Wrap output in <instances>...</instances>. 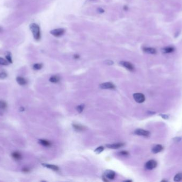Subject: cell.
<instances>
[{
  "mask_svg": "<svg viewBox=\"0 0 182 182\" xmlns=\"http://www.w3.org/2000/svg\"><path fill=\"white\" fill-rule=\"evenodd\" d=\"M31 31L33 34V35L35 40L36 41H39L41 39V30L40 27L37 24L35 23H32L29 25Z\"/></svg>",
  "mask_w": 182,
  "mask_h": 182,
  "instance_id": "1",
  "label": "cell"
},
{
  "mask_svg": "<svg viewBox=\"0 0 182 182\" xmlns=\"http://www.w3.org/2000/svg\"><path fill=\"white\" fill-rule=\"evenodd\" d=\"M65 32V29L63 28H57L53 29L50 31V34L56 37H60L63 35Z\"/></svg>",
  "mask_w": 182,
  "mask_h": 182,
  "instance_id": "2",
  "label": "cell"
},
{
  "mask_svg": "<svg viewBox=\"0 0 182 182\" xmlns=\"http://www.w3.org/2000/svg\"><path fill=\"white\" fill-rule=\"evenodd\" d=\"M133 97L135 100L139 103H142L145 101V96L143 94L141 93H136L133 95Z\"/></svg>",
  "mask_w": 182,
  "mask_h": 182,
  "instance_id": "3",
  "label": "cell"
},
{
  "mask_svg": "<svg viewBox=\"0 0 182 182\" xmlns=\"http://www.w3.org/2000/svg\"><path fill=\"white\" fill-rule=\"evenodd\" d=\"M120 64L130 71H133L134 70V66L133 65L128 62L121 61L120 62Z\"/></svg>",
  "mask_w": 182,
  "mask_h": 182,
  "instance_id": "4",
  "label": "cell"
},
{
  "mask_svg": "<svg viewBox=\"0 0 182 182\" xmlns=\"http://www.w3.org/2000/svg\"><path fill=\"white\" fill-rule=\"evenodd\" d=\"M157 166V162L153 160H151L147 162L145 164V168L147 169L152 170Z\"/></svg>",
  "mask_w": 182,
  "mask_h": 182,
  "instance_id": "5",
  "label": "cell"
},
{
  "mask_svg": "<svg viewBox=\"0 0 182 182\" xmlns=\"http://www.w3.org/2000/svg\"><path fill=\"white\" fill-rule=\"evenodd\" d=\"M135 134L137 135L142 136H144V137H149L150 135V133L149 131L144 130V129H136L135 131Z\"/></svg>",
  "mask_w": 182,
  "mask_h": 182,
  "instance_id": "6",
  "label": "cell"
},
{
  "mask_svg": "<svg viewBox=\"0 0 182 182\" xmlns=\"http://www.w3.org/2000/svg\"><path fill=\"white\" fill-rule=\"evenodd\" d=\"M100 88L101 89H115V86L112 83L105 82L101 84Z\"/></svg>",
  "mask_w": 182,
  "mask_h": 182,
  "instance_id": "7",
  "label": "cell"
},
{
  "mask_svg": "<svg viewBox=\"0 0 182 182\" xmlns=\"http://www.w3.org/2000/svg\"><path fill=\"white\" fill-rule=\"evenodd\" d=\"M142 50L145 53H149V54H152V55L156 54L157 52L156 49L154 48H152V47H144L142 48Z\"/></svg>",
  "mask_w": 182,
  "mask_h": 182,
  "instance_id": "8",
  "label": "cell"
},
{
  "mask_svg": "<svg viewBox=\"0 0 182 182\" xmlns=\"http://www.w3.org/2000/svg\"><path fill=\"white\" fill-rule=\"evenodd\" d=\"M105 175L108 179H114L116 176V174L114 171L110 170H107L105 171Z\"/></svg>",
  "mask_w": 182,
  "mask_h": 182,
  "instance_id": "9",
  "label": "cell"
},
{
  "mask_svg": "<svg viewBox=\"0 0 182 182\" xmlns=\"http://www.w3.org/2000/svg\"><path fill=\"white\" fill-rule=\"evenodd\" d=\"M124 145V143H115L112 144H108L107 145V147L109 149H118L120 147H122Z\"/></svg>",
  "mask_w": 182,
  "mask_h": 182,
  "instance_id": "10",
  "label": "cell"
},
{
  "mask_svg": "<svg viewBox=\"0 0 182 182\" xmlns=\"http://www.w3.org/2000/svg\"><path fill=\"white\" fill-rule=\"evenodd\" d=\"M174 51H175L174 47L171 46L166 47L162 49V51L164 53H170L173 52Z\"/></svg>",
  "mask_w": 182,
  "mask_h": 182,
  "instance_id": "11",
  "label": "cell"
},
{
  "mask_svg": "<svg viewBox=\"0 0 182 182\" xmlns=\"http://www.w3.org/2000/svg\"><path fill=\"white\" fill-rule=\"evenodd\" d=\"M11 156L14 160L16 161H19L21 160L22 156L21 154L18 152H14L12 153Z\"/></svg>",
  "mask_w": 182,
  "mask_h": 182,
  "instance_id": "12",
  "label": "cell"
},
{
  "mask_svg": "<svg viewBox=\"0 0 182 182\" xmlns=\"http://www.w3.org/2000/svg\"><path fill=\"white\" fill-rule=\"evenodd\" d=\"M16 81L18 82V84L21 86L25 85L27 82V80L25 79V78L21 76H18L16 78Z\"/></svg>",
  "mask_w": 182,
  "mask_h": 182,
  "instance_id": "13",
  "label": "cell"
},
{
  "mask_svg": "<svg viewBox=\"0 0 182 182\" xmlns=\"http://www.w3.org/2000/svg\"><path fill=\"white\" fill-rule=\"evenodd\" d=\"M42 166H43L44 167H46V168H47L51 169H52L53 170H55V171H58V170H59V167L58 166H55V165H53L43 164Z\"/></svg>",
  "mask_w": 182,
  "mask_h": 182,
  "instance_id": "14",
  "label": "cell"
},
{
  "mask_svg": "<svg viewBox=\"0 0 182 182\" xmlns=\"http://www.w3.org/2000/svg\"><path fill=\"white\" fill-rule=\"evenodd\" d=\"M162 150H163V147L161 145H157L152 149V152H153V153H158L159 152L162 151Z\"/></svg>",
  "mask_w": 182,
  "mask_h": 182,
  "instance_id": "15",
  "label": "cell"
},
{
  "mask_svg": "<svg viewBox=\"0 0 182 182\" xmlns=\"http://www.w3.org/2000/svg\"><path fill=\"white\" fill-rule=\"evenodd\" d=\"M39 143H40L41 145H42L43 146H46V147H49V146H50L51 145V143L50 141H48L46 140H44V139H40L39 140Z\"/></svg>",
  "mask_w": 182,
  "mask_h": 182,
  "instance_id": "16",
  "label": "cell"
},
{
  "mask_svg": "<svg viewBox=\"0 0 182 182\" xmlns=\"http://www.w3.org/2000/svg\"><path fill=\"white\" fill-rule=\"evenodd\" d=\"M60 81V77L57 75H54L50 78V81L53 83H57Z\"/></svg>",
  "mask_w": 182,
  "mask_h": 182,
  "instance_id": "17",
  "label": "cell"
},
{
  "mask_svg": "<svg viewBox=\"0 0 182 182\" xmlns=\"http://www.w3.org/2000/svg\"><path fill=\"white\" fill-rule=\"evenodd\" d=\"M174 180L175 181H180L182 180V173H178L176 174L174 177Z\"/></svg>",
  "mask_w": 182,
  "mask_h": 182,
  "instance_id": "18",
  "label": "cell"
},
{
  "mask_svg": "<svg viewBox=\"0 0 182 182\" xmlns=\"http://www.w3.org/2000/svg\"><path fill=\"white\" fill-rule=\"evenodd\" d=\"M73 127L76 130H78V131H81V130H83L84 129H85L84 127H83L82 126H81L80 125H77V124H74L73 125Z\"/></svg>",
  "mask_w": 182,
  "mask_h": 182,
  "instance_id": "19",
  "label": "cell"
},
{
  "mask_svg": "<svg viewBox=\"0 0 182 182\" xmlns=\"http://www.w3.org/2000/svg\"><path fill=\"white\" fill-rule=\"evenodd\" d=\"M42 67H43V64H40V63L35 64L33 65V68L35 70H41Z\"/></svg>",
  "mask_w": 182,
  "mask_h": 182,
  "instance_id": "20",
  "label": "cell"
},
{
  "mask_svg": "<svg viewBox=\"0 0 182 182\" xmlns=\"http://www.w3.org/2000/svg\"><path fill=\"white\" fill-rule=\"evenodd\" d=\"M9 62L7 60L5 59L0 57V65H4L7 66L9 65Z\"/></svg>",
  "mask_w": 182,
  "mask_h": 182,
  "instance_id": "21",
  "label": "cell"
},
{
  "mask_svg": "<svg viewBox=\"0 0 182 182\" xmlns=\"http://www.w3.org/2000/svg\"><path fill=\"white\" fill-rule=\"evenodd\" d=\"M6 58H7V60L8 61V62L9 63H12V57H11V53L10 52H8L7 55H6Z\"/></svg>",
  "mask_w": 182,
  "mask_h": 182,
  "instance_id": "22",
  "label": "cell"
},
{
  "mask_svg": "<svg viewBox=\"0 0 182 182\" xmlns=\"http://www.w3.org/2000/svg\"><path fill=\"white\" fill-rule=\"evenodd\" d=\"M7 104L3 101H0V109H4L7 107Z\"/></svg>",
  "mask_w": 182,
  "mask_h": 182,
  "instance_id": "23",
  "label": "cell"
},
{
  "mask_svg": "<svg viewBox=\"0 0 182 182\" xmlns=\"http://www.w3.org/2000/svg\"><path fill=\"white\" fill-rule=\"evenodd\" d=\"M104 150V147L103 146H100L95 150V152L96 153H100L101 152Z\"/></svg>",
  "mask_w": 182,
  "mask_h": 182,
  "instance_id": "24",
  "label": "cell"
},
{
  "mask_svg": "<svg viewBox=\"0 0 182 182\" xmlns=\"http://www.w3.org/2000/svg\"><path fill=\"white\" fill-rule=\"evenodd\" d=\"M84 107V105H79L78 106H77V110L79 113H81L83 111Z\"/></svg>",
  "mask_w": 182,
  "mask_h": 182,
  "instance_id": "25",
  "label": "cell"
},
{
  "mask_svg": "<svg viewBox=\"0 0 182 182\" xmlns=\"http://www.w3.org/2000/svg\"><path fill=\"white\" fill-rule=\"evenodd\" d=\"M7 76V74L6 72H1L0 73V78L1 79H4L6 78Z\"/></svg>",
  "mask_w": 182,
  "mask_h": 182,
  "instance_id": "26",
  "label": "cell"
},
{
  "mask_svg": "<svg viewBox=\"0 0 182 182\" xmlns=\"http://www.w3.org/2000/svg\"><path fill=\"white\" fill-rule=\"evenodd\" d=\"M120 154L121 155L126 156H128V155H129V153H128V152H127V151H121V152H120Z\"/></svg>",
  "mask_w": 182,
  "mask_h": 182,
  "instance_id": "27",
  "label": "cell"
},
{
  "mask_svg": "<svg viewBox=\"0 0 182 182\" xmlns=\"http://www.w3.org/2000/svg\"><path fill=\"white\" fill-rule=\"evenodd\" d=\"M105 63V64H106L107 65H111L112 64H114V62H113L111 60H106Z\"/></svg>",
  "mask_w": 182,
  "mask_h": 182,
  "instance_id": "28",
  "label": "cell"
},
{
  "mask_svg": "<svg viewBox=\"0 0 182 182\" xmlns=\"http://www.w3.org/2000/svg\"><path fill=\"white\" fill-rule=\"evenodd\" d=\"M97 11H98V12H99V13H103V12H105V10H104V9H103L100 8H98V9H97Z\"/></svg>",
  "mask_w": 182,
  "mask_h": 182,
  "instance_id": "29",
  "label": "cell"
},
{
  "mask_svg": "<svg viewBox=\"0 0 182 182\" xmlns=\"http://www.w3.org/2000/svg\"><path fill=\"white\" fill-rule=\"evenodd\" d=\"M22 171L23 172V173H28V172L29 171V169L28 168H24L22 169Z\"/></svg>",
  "mask_w": 182,
  "mask_h": 182,
  "instance_id": "30",
  "label": "cell"
},
{
  "mask_svg": "<svg viewBox=\"0 0 182 182\" xmlns=\"http://www.w3.org/2000/svg\"><path fill=\"white\" fill-rule=\"evenodd\" d=\"M74 58L75 59H78V58H80V56H79V55H74Z\"/></svg>",
  "mask_w": 182,
  "mask_h": 182,
  "instance_id": "31",
  "label": "cell"
},
{
  "mask_svg": "<svg viewBox=\"0 0 182 182\" xmlns=\"http://www.w3.org/2000/svg\"><path fill=\"white\" fill-rule=\"evenodd\" d=\"M20 109V111H23L24 110V109L23 107H21Z\"/></svg>",
  "mask_w": 182,
  "mask_h": 182,
  "instance_id": "32",
  "label": "cell"
},
{
  "mask_svg": "<svg viewBox=\"0 0 182 182\" xmlns=\"http://www.w3.org/2000/svg\"><path fill=\"white\" fill-rule=\"evenodd\" d=\"M2 31V28L0 27V32Z\"/></svg>",
  "mask_w": 182,
  "mask_h": 182,
  "instance_id": "33",
  "label": "cell"
}]
</instances>
